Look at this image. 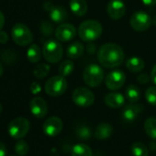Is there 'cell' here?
I'll return each mask as SVG.
<instances>
[{"label":"cell","instance_id":"cell-1","mask_svg":"<svg viewBox=\"0 0 156 156\" xmlns=\"http://www.w3.org/2000/svg\"><path fill=\"white\" fill-rule=\"evenodd\" d=\"M124 51L122 48L112 42L106 43L100 47L98 52V59L105 68H116L124 62Z\"/></svg>","mask_w":156,"mask_h":156},{"label":"cell","instance_id":"cell-2","mask_svg":"<svg viewBox=\"0 0 156 156\" xmlns=\"http://www.w3.org/2000/svg\"><path fill=\"white\" fill-rule=\"evenodd\" d=\"M103 32L102 25L97 20H86L81 23L78 29V35L86 42L98 40Z\"/></svg>","mask_w":156,"mask_h":156},{"label":"cell","instance_id":"cell-3","mask_svg":"<svg viewBox=\"0 0 156 156\" xmlns=\"http://www.w3.org/2000/svg\"><path fill=\"white\" fill-rule=\"evenodd\" d=\"M83 79L86 85L90 87H98L104 80V71L102 67L95 63L87 65L84 70Z\"/></svg>","mask_w":156,"mask_h":156},{"label":"cell","instance_id":"cell-4","mask_svg":"<svg viewBox=\"0 0 156 156\" xmlns=\"http://www.w3.org/2000/svg\"><path fill=\"white\" fill-rule=\"evenodd\" d=\"M11 36L14 42L21 47L30 44L33 41V34L23 23H17L12 27Z\"/></svg>","mask_w":156,"mask_h":156},{"label":"cell","instance_id":"cell-5","mask_svg":"<svg viewBox=\"0 0 156 156\" xmlns=\"http://www.w3.org/2000/svg\"><path fill=\"white\" fill-rule=\"evenodd\" d=\"M42 54L47 62L51 63H56L62 59L63 49L59 41L55 40H49L43 45Z\"/></svg>","mask_w":156,"mask_h":156},{"label":"cell","instance_id":"cell-6","mask_svg":"<svg viewBox=\"0 0 156 156\" xmlns=\"http://www.w3.org/2000/svg\"><path fill=\"white\" fill-rule=\"evenodd\" d=\"M30 128V121L26 118L18 117L10 121V123L9 124L8 130L12 138L20 140L28 134Z\"/></svg>","mask_w":156,"mask_h":156},{"label":"cell","instance_id":"cell-7","mask_svg":"<svg viewBox=\"0 0 156 156\" xmlns=\"http://www.w3.org/2000/svg\"><path fill=\"white\" fill-rule=\"evenodd\" d=\"M67 81L62 75L51 77L45 84V92L51 97H60L67 89Z\"/></svg>","mask_w":156,"mask_h":156},{"label":"cell","instance_id":"cell-8","mask_svg":"<svg viewBox=\"0 0 156 156\" xmlns=\"http://www.w3.org/2000/svg\"><path fill=\"white\" fill-rule=\"evenodd\" d=\"M73 103L81 108H88L95 102V96L93 92L86 87H77L72 95Z\"/></svg>","mask_w":156,"mask_h":156},{"label":"cell","instance_id":"cell-9","mask_svg":"<svg viewBox=\"0 0 156 156\" xmlns=\"http://www.w3.org/2000/svg\"><path fill=\"white\" fill-rule=\"evenodd\" d=\"M129 23L136 31H145L151 25V18L144 11H138L131 16Z\"/></svg>","mask_w":156,"mask_h":156},{"label":"cell","instance_id":"cell-10","mask_svg":"<svg viewBox=\"0 0 156 156\" xmlns=\"http://www.w3.org/2000/svg\"><path fill=\"white\" fill-rule=\"evenodd\" d=\"M126 81V75L121 70H115L110 72L105 79L107 87L109 90L116 91L121 88Z\"/></svg>","mask_w":156,"mask_h":156},{"label":"cell","instance_id":"cell-11","mask_svg":"<svg viewBox=\"0 0 156 156\" xmlns=\"http://www.w3.org/2000/svg\"><path fill=\"white\" fill-rule=\"evenodd\" d=\"M63 127L62 120L58 117H51L43 124V132L49 137H55L61 133Z\"/></svg>","mask_w":156,"mask_h":156},{"label":"cell","instance_id":"cell-12","mask_svg":"<svg viewBox=\"0 0 156 156\" xmlns=\"http://www.w3.org/2000/svg\"><path fill=\"white\" fill-rule=\"evenodd\" d=\"M30 109L34 117L37 119H42L48 113V105L42 98L36 97L30 100Z\"/></svg>","mask_w":156,"mask_h":156},{"label":"cell","instance_id":"cell-13","mask_svg":"<svg viewBox=\"0 0 156 156\" xmlns=\"http://www.w3.org/2000/svg\"><path fill=\"white\" fill-rule=\"evenodd\" d=\"M43 7L49 12L51 20L55 23H62L68 18V13L62 7H55L51 2H46Z\"/></svg>","mask_w":156,"mask_h":156},{"label":"cell","instance_id":"cell-14","mask_svg":"<svg viewBox=\"0 0 156 156\" xmlns=\"http://www.w3.org/2000/svg\"><path fill=\"white\" fill-rule=\"evenodd\" d=\"M76 35V29L73 25L69 23L61 24L55 30V36L57 40L66 42L72 41Z\"/></svg>","mask_w":156,"mask_h":156},{"label":"cell","instance_id":"cell-15","mask_svg":"<svg viewBox=\"0 0 156 156\" xmlns=\"http://www.w3.org/2000/svg\"><path fill=\"white\" fill-rule=\"evenodd\" d=\"M108 14L114 20H120L126 13V5L122 0H111L108 5Z\"/></svg>","mask_w":156,"mask_h":156},{"label":"cell","instance_id":"cell-16","mask_svg":"<svg viewBox=\"0 0 156 156\" xmlns=\"http://www.w3.org/2000/svg\"><path fill=\"white\" fill-rule=\"evenodd\" d=\"M143 106L135 104V103H129L125 106L122 111V118L127 122H132L134 121L138 116L142 112Z\"/></svg>","mask_w":156,"mask_h":156},{"label":"cell","instance_id":"cell-17","mask_svg":"<svg viewBox=\"0 0 156 156\" xmlns=\"http://www.w3.org/2000/svg\"><path fill=\"white\" fill-rule=\"evenodd\" d=\"M105 104L111 108H119L124 106L125 104V98L122 94L118 92H113L108 94L104 98Z\"/></svg>","mask_w":156,"mask_h":156},{"label":"cell","instance_id":"cell-18","mask_svg":"<svg viewBox=\"0 0 156 156\" xmlns=\"http://www.w3.org/2000/svg\"><path fill=\"white\" fill-rule=\"evenodd\" d=\"M69 6L72 12L77 17H83L87 12V3L86 0H70Z\"/></svg>","mask_w":156,"mask_h":156},{"label":"cell","instance_id":"cell-19","mask_svg":"<svg viewBox=\"0 0 156 156\" xmlns=\"http://www.w3.org/2000/svg\"><path fill=\"white\" fill-rule=\"evenodd\" d=\"M113 132V128L109 123L102 122L98 124L96 128L95 136L98 140H107L108 139Z\"/></svg>","mask_w":156,"mask_h":156},{"label":"cell","instance_id":"cell-20","mask_svg":"<svg viewBox=\"0 0 156 156\" xmlns=\"http://www.w3.org/2000/svg\"><path fill=\"white\" fill-rule=\"evenodd\" d=\"M84 53V45L79 41L71 43L66 49V54L70 59H77Z\"/></svg>","mask_w":156,"mask_h":156},{"label":"cell","instance_id":"cell-21","mask_svg":"<svg viewBox=\"0 0 156 156\" xmlns=\"http://www.w3.org/2000/svg\"><path fill=\"white\" fill-rule=\"evenodd\" d=\"M126 67L132 73H139L144 68V62L140 57H131L127 60Z\"/></svg>","mask_w":156,"mask_h":156},{"label":"cell","instance_id":"cell-22","mask_svg":"<svg viewBox=\"0 0 156 156\" xmlns=\"http://www.w3.org/2000/svg\"><path fill=\"white\" fill-rule=\"evenodd\" d=\"M72 156H93V151L88 145L77 143L72 149Z\"/></svg>","mask_w":156,"mask_h":156},{"label":"cell","instance_id":"cell-23","mask_svg":"<svg viewBox=\"0 0 156 156\" xmlns=\"http://www.w3.org/2000/svg\"><path fill=\"white\" fill-rule=\"evenodd\" d=\"M125 96L129 103H136L140 98V91L135 85H129L125 91Z\"/></svg>","mask_w":156,"mask_h":156},{"label":"cell","instance_id":"cell-24","mask_svg":"<svg viewBox=\"0 0 156 156\" xmlns=\"http://www.w3.org/2000/svg\"><path fill=\"white\" fill-rule=\"evenodd\" d=\"M144 129L146 134L152 140H156V119L151 117L144 122Z\"/></svg>","mask_w":156,"mask_h":156},{"label":"cell","instance_id":"cell-25","mask_svg":"<svg viewBox=\"0 0 156 156\" xmlns=\"http://www.w3.org/2000/svg\"><path fill=\"white\" fill-rule=\"evenodd\" d=\"M27 57L30 62H38L41 58V51L40 47L37 44H31L28 49Z\"/></svg>","mask_w":156,"mask_h":156},{"label":"cell","instance_id":"cell-26","mask_svg":"<svg viewBox=\"0 0 156 156\" xmlns=\"http://www.w3.org/2000/svg\"><path fill=\"white\" fill-rule=\"evenodd\" d=\"M131 153L133 156H148L149 150L144 143L137 141L131 145Z\"/></svg>","mask_w":156,"mask_h":156},{"label":"cell","instance_id":"cell-27","mask_svg":"<svg viewBox=\"0 0 156 156\" xmlns=\"http://www.w3.org/2000/svg\"><path fill=\"white\" fill-rule=\"evenodd\" d=\"M74 69V64L71 60H64L59 66V73L60 75L66 77L69 76Z\"/></svg>","mask_w":156,"mask_h":156},{"label":"cell","instance_id":"cell-28","mask_svg":"<svg viewBox=\"0 0 156 156\" xmlns=\"http://www.w3.org/2000/svg\"><path fill=\"white\" fill-rule=\"evenodd\" d=\"M50 72V66L46 63H41L37 65L33 70V74L36 78H44L48 75Z\"/></svg>","mask_w":156,"mask_h":156},{"label":"cell","instance_id":"cell-29","mask_svg":"<svg viewBox=\"0 0 156 156\" xmlns=\"http://www.w3.org/2000/svg\"><path fill=\"white\" fill-rule=\"evenodd\" d=\"M76 135L80 140H89L92 136V132L89 127L86 125H81L76 129Z\"/></svg>","mask_w":156,"mask_h":156},{"label":"cell","instance_id":"cell-30","mask_svg":"<svg viewBox=\"0 0 156 156\" xmlns=\"http://www.w3.org/2000/svg\"><path fill=\"white\" fill-rule=\"evenodd\" d=\"M15 151L18 155L20 156H25L29 152V144L26 140H20L19 141L16 142L15 144Z\"/></svg>","mask_w":156,"mask_h":156},{"label":"cell","instance_id":"cell-31","mask_svg":"<svg viewBox=\"0 0 156 156\" xmlns=\"http://www.w3.org/2000/svg\"><path fill=\"white\" fill-rule=\"evenodd\" d=\"M146 100L151 106H156V87H150L145 93Z\"/></svg>","mask_w":156,"mask_h":156},{"label":"cell","instance_id":"cell-32","mask_svg":"<svg viewBox=\"0 0 156 156\" xmlns=\"http://www.w3.org/2000/svg\"><path fill=\"white\" fill-rule=\"evenodd\" d=\"M41 30L42 31L43 34L45 35H51L52 32V26L49 23V22H43L41 24Z\"/></svg>","mask_w":156,"mask_h":156},{"label":"cell","instance_id":"cell-33","mask_svg":"<svg viewBox=\"0 0 156 156\" xmlns=\"http://www.w3.org/2000/svg\"><path fill=\"white\" fill-rule=\"evenodd\" d=\"M30 92L33 95H37V94L41 93V86L37 82L31 83V85L30 87Z\"/></svg>","mask_w":156,"mask_h":156},{"label":"cell","instance_id":"cell-34","mask_svg":"<svg viewBox=\"0 0 156 156\" xmlns=\"http://www.w3.org/2000/svg\"><path fill=\"white\" fill-rule=\"evenodd\" d=\"M137 80H138L139 83H140L142 85H145V84H147L150 81V77L148 76L147 73H140V74L138 75Z\"/></svg>","mask_w":156,"mask_h":156},{"label":"cell","instance_id":"cell-35","mask_svg":"<svg viewBox=\"0 0 156 156\" xmlns=\"http://www.w3.org/2000/svg\"><path fill=\"white\" fill-rule=\"evenodd\" d=\"M8 41H9V35L7 34V32L0 30V43L5 44L8 42Z\"/></svg>","mask_w":156,"mask_h":156},{"label":"cell","instance_id":"cell-36","mask_svg":"<svg viewBox=\"0 0 156 156\" xmlns=\"http://www.w3.org/2000/svg\"><path fill=\"white\" fill-rule=\"evenodd\" d=\"M7 155V148L3 142L0 141V156H6Z\"/></svg>","mask_w":156,"mask_h":156},{"label":"cell","instance_id":"cell-37","mask_svg":"<svg viewBox=\"0 0 156 156\" xmlns=\"http://www.w3.org/2000/svg\"><path fill=\"white\" fill-rule=\"evenodd\" d=\"M151 79L156 85V64L153 66V68L151 72Z\"/></svg>","mask_w":156,"mask_h":156},{"label":"cell","instance_id":"cell-38","mask_svg":"<svg viewBox=\"0 0 156 156\" xmlns=\"http://www.w3.org/2000/svg\"><path fill=\"white\" fill-rule=\"evenodd\" d=\"M142 3L148 7H153L156 5V0H141Z\"/></svg>","mask_w":156,"mask_h":156},{"label":"cell","instance_id":"cell-39","mask_svg":"<svg viewBox=\"0 0 156 156\" xmlns=\"http://www.w3.org/2000/svg\"><path fill=\"white\" fill-rule=\"evenodd\" d=\"M5 25V16L4 14L0 11V30H2Z\"/></svg>","mask_w":156,"mask_h":156},{"label":"cell","instance_id":"cell-40","mask_svg":"<svg viewBox=\"0 0 156 156\" xmlns=\"http://www.w3.org/2000/svg\"><path fill=\"white\" fill-rule=\"evenodd\" d=\"M149 149H150L151 151H155V150H156V142L151 141V142L149 144Z\"/></svg>","mask_w":156,"mask_h":156},{"label":"cell","instance_id":"cell-41","mask_svg":"<svg viewBox=\"0 0 156 156\" xmlns=\"http://www.w3.org/2000/svg\"><path fill=\"white\" fill-rule=\"evenodd\" d=\"M87 51H88V52L93 53V51H95V44H89L87 46Z\"/></svg>","mask_w":156,"mask_h":156},{"label":"cell","instance_id":"cell-42","mask_svg":"<svg viewBox=\"0 0 156 156\" xmlns=\"http://www.w3.org/2000/svg\"><path fill=\"white\" fill-rule=\"evenodd\" d=\"M4 73V68H3V65L0 63V76H1Z\"/></svg>","mask_w":156,"mask_h":156},{"label":"cell","instance_id":"cell-43","mask_svg":"<svg viewBox=\"0 0 156 156\" xmlns=\"http://www.w3.org/2000/svg\"><path fill=\"white\" fill-rule=\"evenodd\" d=\"M151 24H153V25L156 26V15L151 19Z\"/></svg>","mask_w":156,"mask_h":156},{"label":"cell","instance_id":"cell-44","mask_svg":"<svg viewBox=\"0 0 156 156\" xmlns=\"http://www.w3.org/2000/svg\"><path fill=\"white\" fill-rule=\"evenodd\" d=\"M2 110H3V108H2V106H1V104H0V114H1V112H2Z\"/></svg>","mask_w":156,"mask_h":156},{"label":"cell","instance_id":"cell-45","mask_svg":"<svg viewBox=\"0 0 156 156\" xmlns=\"http://www.w3.org/2000/svg\"><path fill=\"white\" fill-rule=\"evenodd\" d=\"M11 156H20V155H11Z\"/></svg>","mask_w":156,"mask_h":156}]
</instances>
